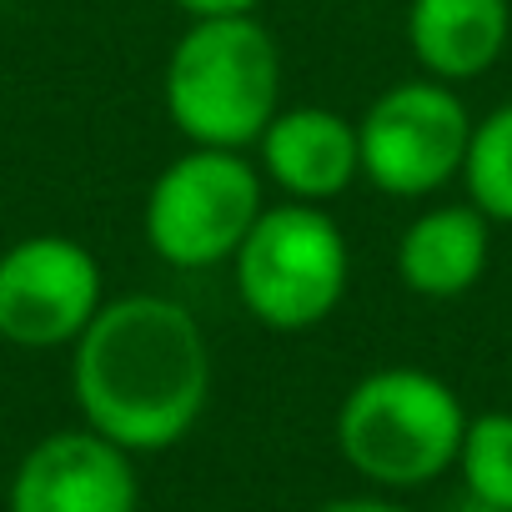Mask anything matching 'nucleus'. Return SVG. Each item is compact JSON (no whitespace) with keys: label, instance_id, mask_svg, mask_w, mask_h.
Returning a JSON list of instances; mask_svg holds the SVG:
<instances>
[{"label":"nucleus","instance_id":"nucleus-2","mask_svg":"<svg viewBox=\"0 0 512 512\" xmlns=\"http://www.w3.org/2000/svg\"><path fill=\"white\" fill-rule=\"evenodd\" d=\"M171 126L191 146L246 151L282 101V46L256 16L191 21L161 71Z\"/></svg>","mask_w":512,"mask_h":512},{"label":"nucleus","instance_id":"nucleus-6","mask_svg":"<svg viewBox=\"0 0 512 512\" xmlns=\"http://www.w3.org/2000/svg\"><path fill=\"white\" fill-rule=\"evenodd\" d=\"M472 141V111L457 86L437 76H412L387 86L357 121L362 181L382 196L422 201L462 176Z\"/></svg>","mask_w":512,"mask_h":512},{"label":"nucleus","instance_id":"nucleus-1","mask_svg":"<svg viewBox=\"0 0 512 512\" xmlns=\"http://www.w3.org/2000/svg\"><path fill=\"white\" fill-rule=\"evenodd\" d=\"M71 392L91 432L126 452H166L206 412V332L176 297H111L71 342Z\"/></svg>","mask_w":512,"mask_h":512},{"label":"nucleus","instance_id":"nucleus-14","mask_svg":"<svg viewBox=\"0 0 512 512\" xmlns=\"http://www.w3.org/2000/svg\"><path fill=\"white\" fill-rule=\"evenodd\" d=\"M176 6L191 16V21H211V16H256L262 0H176Z\"/></svg>","mask_w":512,"mask_h":512},{"label":"nucleus","instance_id":"nucleus-15","mask_svg":"<svg viewBox=\"0 0 512 512\" xmlns=\"http://www.w3.org/2000/svg\"><path fill=\"white\" fill-rule=\"evenodd\" d=\"M322 512H407V507H397V502H387V497H337V502H327Z\"/></svg>","mask_w":512,"mask_h":512},{"label":"nucleus","instance_id":"nucleus-7","mask_svg":"<svg viewBox=\"0 0 512 512\" xmlns=\"http://www.w3.org/2000/svg\"><path fill=\"white\" fill-rule=\"evenodd\" d=\"M101 302V262L76 236L36 231L0 251V342L21 352L71 347Z\"/></svg>","mask_w":512,"mask_h":512},{"label":"nucleus","instance_id":"nucleus-4","mask_svg":"<svg viewBox=\"0 0 512 512\" xmlns=\"http://www.w3.org/2000/svg\"><path fill=\"white\" fill-rule=\"evenodd\" d=\"M231 282L241 307L267 332H312L347 297L352 251L327 206H262L231 256Z\"/></svg>","mask_w":512,"mask_h":512},{"label":"nucleus","instance_id":"nucleus-9","mask_svg":"<svg viewBox=\"0 0 512 512\" xmlns=\"http://www.w3.org/2000/svg\"><path fill=\"white\" fill-rule=\"evenodd\" d=\"M256 171L287 201L327 206L362 176L357 121L332 106H282L256 136Z\"/></svg>","mask_w":512,"mask_h":512},{"label":"nucleus","instance_id":"nucleus-16","mask_svg":"<svg viewBox=\"0 0 512 512\" xmlns=\"http://www.w3.org/2000/svg\"><path fill=\"white\" fill-rule=\"evenodd\" d=\"M437 512H502V507H492V502H482V497L462 492V497H452V502H447V507H437Z\"/></svg>","mask_w":512,"mask_h":512},{"label":"nucleus","instance_id":"nucleus-12","mask_svg":"<svg viewBox=\"0 0 512 512\" xmlns=\"http://www.w3.org/2000/svg\"><path fill=\"white\" fill-rule=\"evenodd\" d=\"M462 186H467V201L487 221L512 226V101H502L497 111L472 121Z\"/></svg>","mask_w":512,"mask_h":512},{"label":"nucleus","instance_id":"nucleus-10","mask_svg":"<svg viewBox=\"0 0 512 512\" xmlns=\"http://www.w3.org/2000/svg\"><path fill=\"white\" fill-rule=\"evenodd\" d=\"M492 262V221L472 201H442L407 221L397 241V282L412 297H467Z\"/></svg>","mask_w":512,"mask_h":512},{"label":"nucleus","instance_id":"nucleus-13","mask_svg":"<svg viewBox=\"0 0 512 512\" xmlns=\"http://www.w3.org/2000/svg\"><path fill=\"white\" fill-rule=\"evenodd\" d=\"M457 472H462V492L512 512V412L467 417Z\"/></svg>","mask_w":512,"mask_h":512},{"label":"nucleus","instance_id":"nucleus-8","mask_svg":"<svg viewBox=\"0 0 512 512\" xmlns=\"http://www.w3.org/2000/svg\"><path fill=\"white\" fill-rule=\"evenodd\" d=\"M141 482L131 452L91 427H66L41 437L16 477L11 512H136Z\"/></svg>","mask_w":512,"mask_h":512},{"label":"nucleus","instance_id":"nucleus-5","mask_svg":"<svg viewBox=\"0 0 512 512\" xmlns=\"http://www.w3.org/2000/svg\"><path fill=\"white\" fill-rule=\"evenodd\" d=\"M262 206L267 181L246 151L186 146L156 171L141 206V236L156 262L176 272H206L231 262Z\"/></svg>","mask_w":512,"mask_h":512},{"label":"nucleus","instance_id":"nucleus-11","mask_svg":"<svg viewBox=\"0 0 512 512\" xmlns=\"http://www.w3.org/2000/svg\"><path fill=\"white\" fill-rule=\"evenodd\" d=\"M512 36V0H407V51L412 61L447 81L487 76Z\"/></svg>","mask_w":512,"mask_h":512},{"label":"nucleus","instance_id":"nucleus-3","mask_svg":"<svg viewBox=\"0 0 512 512\" xmlns=\"http://www.w3.org/2000/svg\"><path fill=\"white\" fill-rule=\"evenodd\" d=\"M467 432L462 397L422 367H377L337 407V447L377 487H427L457 467Z\"/></svg>","mask_w":512,"mask_h":512}]
</instances>
